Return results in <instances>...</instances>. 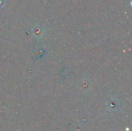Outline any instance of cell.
I'll list each match as a JSON object with an SVG mask.
<instances>
[{
  "instance_id": "obj_1",
  "label": "cell",
  "mask_w": 132,
  "mask_h": 131,
  "mask_svg": "<svg viewBox=\"0 0 132 131\" xmlns=\"http://www.w3.org/2000/svg\"><path fill=\"white\" fill-rule=\"evenodd\" d=\"M4 1L3 0H0V8H2V7H3V5H4Z\"/></svg>"
}]
</instances>
